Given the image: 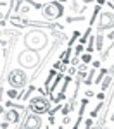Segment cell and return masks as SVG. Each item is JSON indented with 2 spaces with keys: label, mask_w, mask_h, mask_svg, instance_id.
I'll return each instance as SVG.
<instances>
[{
  "label": "cell",
  "mask_w": 114,
  "mask_h": 129,
  "mask_svg": "<svg viewBox=\"0 0 114 129\" xmlns=\"http://www.w3.org/2000/svg\"><path fill=\"white\" fill-rule=\"evenodd\" d=\"M47 43H49V36H47V33L41 29H31L26 33V36H24V45H26V48L28 50H33V52H40L47 47Z\"/></svg>",
  "instance_id": "obj_1"
},
{
  "label": "cell",
  "mask_w": 114,
  "mask_h": 129,
  "mask_svg": "<svg viewBox=\"0 0 114 129\" xmlns=\"http://www.w3.org/2000/svg\"><path fill=\"white\" fill-rule=\"evenodd\" d=\"M17 64H19L22 69H38L40 67V53L38 52H33V50H22L17 55Z\"/></svg>",
  "instance_id": "obj_2"
},
{
  "label": "cell",
  "mask_w": 114,
  "mask_h": 129,
  "mask_svg": "<svg viewBox=\"0 0 114 129\" xmlns=\"http://www.w3.org/2000/svg\"><path fill=\"white\" fill-rule=\"evenodd\" d=\"M41 14H43V17L47 21H55L64 14V7H62L61 2H57V0L47 2V4L43 5V9H41Z\"/></svg>",
  "instance_id": "obj_3"
},
{
  "label": "cell",
  "mask_w": 114,
  "mask_h": 129,
  "mask_svg": "<svg viewBox=\"0 0 114 129\" xmlns=\"http://www.w3.org/2000/svg\"><path fill=\"white\" fill-rule=\"evenodd\" d=\"M7 81H9V84L14 89H22L28 84V76H26V72L22 69L17 67V69H12L7 74Z\"/></svg>",
  "instance_id": "obj_4"
},
{
  "label": "cell",
  "mask_w": 114,
  "mask_h": 129,
  "mask_svg": "<svg viewBox=\"0 0 114 129\" xmlns=\"http://www.w3.org/2000/svg\"><path fill=\"white\" fill-rule=\"evenodd\" d=\"M28 110H31V114H38V115L47 114V112H50V102L45 96H33L30 98Z\"/></svg>",
  "instance_id": "obj_5"
},
{
  "label": "cell",
  "mask_w": 114,
  "mask_h": 129,
  "mask_svg": "<svg viewBox=\"0 0 114 129\" xmlns=\"http://www.w3.org/2000/svg\"><path fill=\"white\" fill-rule=\"evenodd\" d=\"M22 126H24V129H41L43 122L38 114H28L24 110L22 112Z\"/></svg>",
  "instance_id": "obj_6"
},
{
  "label": "cell",
  "mask_w": 114,
  "mask_h": 129,
  "mask_svg": "<svg viewBox=\"0 0 114 129\" xmlns=\"http://www.w3.org/2000/svg\"><path fill=\"white\" fill-rule=\"evenodd\" d=\"M114 28V14L112 12H100L99 16V24H97V33H104L107 29Z\"/></svg>",
  "instance_id": "obj_7"
},
{
  "label": "cell",
  "mask_w": 114,
  "mask_h": 129,
  "mask_svg": "<svg viewBox=\"0 0 114 129\" xmlns=\"http://www.w3.org/2000/svg\"><path fill=\"white\" fill-rule=\"evenodd\" d=\"M4 120H7L9 124H17L19 122V112L16 109H10L5 112V115H4Z\"/></svg>",
  "instance_id": "obj_8"
},
{
  "label": "cell",
  "mask_w": 114,
  "mask_h": 129,
  "mask_svg": "<svg viewBox=\"0 0 114 129\" xmlns=\"http://www.w3.org/2000/svg\"><path fill=\"white\" fill-rule=\"evenodd\" d=\"M102 47H104V35L102 33H97L95 35V48L102 53Z\"/></svg>",
  "instance_id": "obj_9"
},
{
  "label": "cell",
  "mask_w": 114,
  "mask_h": 129,
  "mask_svg": "<svg viewBox=\"0 0 114 129\" xmlns=\"http://www.w3.org/2000/svg\"><path fill=\"white\" fill-rule=\"evenodd\" d=\"M112 74H107V76H105V78H104V81H102V91H105V89L109 88V86H111V84H112Z\"/></svg>",
  "instance_id": "obj_10"
},
{
  "label": "cell",
  "mask_w": 114,
  "mask_h": 129,
  "mask_svg": "<svg viewBox=\"0 0 114 129\" xmlns=\"http://www.w3.org/2000/svg\"><path fill=\"white\" fill-rule=\"evenodd\" d=\"M99 16H100V5H95V9L92 12V17H90V24H95V21H97Z\"/></svg>",
  "instance_id": "obj_11"
},
{
  "label": "cell",
  "mask_w": 114,
  "mask_h": 129,
  "mask_svg": "<svg viewBox=\"0 0 114 129\" xmlns=\"http://www.w3.org/2000/svg\"><path fill=\"white\" fill-rule=\"evenodd\" d=\"M7 96L12 100H16V98H22V95H21L17 89H10V91H7Z\"/></svg>",
  "instance_id": "obj_12"
},
{
  "label": "cell",
  "mask_w": 114,
  "mask_h": 129,
  "mask_svg": "<svg viewBox=\"0 0 114 129\" xmlns=\"http://www.w3.org/2000/svg\"><path fill=\"white\" fill-rule=\"evenodd\" d=\"M52 36H54V38H55V40H61V41H66V38H67V36H66V35H64V33H59V31L55 29V31H52Z\"/></svg>",
  "instance_id": "obj_13"
},
{
  "label": "cell",
  "mask_w": 114,
  "mask_h": 129,
  "mask_svg": "<svg viewBox=\"0 0 114 129\" xmlns=\"http://www.w3.org/2000/svg\"><path fill=\"white\" fill-rule=\"evenodd\" d=\"M107 72H109L107 69H102L100 72H99V76H97V79H95V83H97V84H99V83L102 84V79L105 78V76H107Z\"/></svg>",
  "instance_id": "obj_14"
},
{
  "label": "cell",
  "mask_w": 114,
  "mask_h": 129,
  "mask_svg": "<svg viewBox=\"0 0 114 129\" xmlns=\"http://www.w3.org/2000/svg\"><path fill=\"white\" fill-rule=\"evenodd\" d=\"M95 71H97V69H93V67H92V71H90V74H88V78L85 79V84H86V86H88V84H92L93 81H95V79H93V76H95Z\"/></svg>",
  "instance_id": "obj_15"
},
{
  "label": "cell",
  "mask_w": 114,
  "mask_h": 129,
  "mask_svg": "<svg viewBox=\"0 0 114 129\" xmlns=\"http://www.w3.org/2000/svg\"><path fill=\"white\" fill-rule=\"evenodd\" d=\"M83 52H85V47L78 43V45H76V48H74V57H81Z\"/></svg>",
  "instance_id": "obj_16"
},
{
  "label": "cell",
  "mask_w": 114,
  "mask_h": 129,
  "mask_svg": "<svg viewBox=\"0 0 114 129\" xmlns=\"http://www.w3.org/2000/svg\"><path fill=\"white\" fill-rule=\"evenodd\" d=\"M80 59H81L83 64H90V62H92V55H90V53H83Z\"/></svg>",
  "instance_id": "obj_17"
},
{
  "label": "cell",
  "mask_w": 114,
  "mask_h": 129,
  "mask_svg": "<svg viewBox=\"0 0 114 129\" xmlns=\"http://www.w3.org/2000/svg\"><path fill=\"white\" fill-rule=\"evenodd\" d=\"M83 19H85V16L81 14V16H69L66 21H67V22H73V21H83Z\"/></svg>",
  "instance_id": "obj_18"
},
{
  "label": "cell",
  "mask_w": 114,
  "mask_h": 129,
  "mask_svg": "<svg viewBox=\"0 0 114 129\" xmlns=\"http://www.w3.org/2000/svg\"><path fill=\"white\" fill-rule=\"evenodd\" d=\"M78 36H80V31H73V38H71L69 41H67V45H69V48L73 47V43H74V40H76Z\"/></svg>",
  "instance_id": "obj_19"
},
{
  "label": "cell",
  "mask_w": 114,
  "mask_h": 129,
  "mask_svg": "<svg viewBox=\"0 0 114 129\" xmlns=\"http://www.w3.org/2000/svg\"><path fill=\"white\" fill-rule=\"evenodd\" d=\"M35 91V86H30V89H28V93H22V100H28L30 98V95Z\"/></svg>",
  "instance_id": "obj_20"
},
{
  "label": "cell",
  "mask_w": 114,
  "mask_h": 129,
  "mask_svg": "<svg viewBox=\"0 0 114 129\" xmlns=\"http://www.w3.org/2000/svg\"><path fill=\"white\" fill-rule=\"evenodd\" d=\"M71 10H73V12H81V10L78 9V0H73V4H71Z\"/></svg>",
  "instance_id": "obj_21"
},
{
  "label": "cell",
  "mask_w": 114,
  "mask_h": 129,
  "mask_svg": "<svg viewBox=\"0 0 114 129\" xmlns=\"http://www.w3.org/2000/svg\"><path fill=\"white\" fill-rule=\"evenodd\" d=\"M93 126V122H92V119H86L85 120V129H90Z\"/></svg>",
  "instance_id": "obj_22"
},
{
  "label": "cell",
  "mask_w": 114,
  "mask_h": 129,
  "mask_svg": "<svg viewBox=\"0 0 114 129\" xmlns=\"http://www.w3.org/2000/svg\"><path fill=\"white\" fill-rule=\"evenodd\" d=\"M99 66H100V60H93V62H92V67H93V69H99Z\"/></svg>",
  "instance_id": "obj_23"
},
{
  "label": "cell",
  "mask_w": 114,
  "mask_h": 129,
  "mask_svg": "<svg viewBox=\"0 0 114 129\" xmlns=\"http://www.w3.org/2000/svg\"><path fill=\"white\" fill-rule=\"evenodd\" d=\"M67 72H69V74H67V76H71V78H73V74H76V67H73V66H71V67H69V71H67Z\"/></svg>",
  "instance_id": "obj_24"
},
{
  "label": "cell",
  "mask_w": 114,
  "mask_h": 129,
  "mask_svg": "<svg viewBox=\"0 0 114 129\" xmlns=\"http://www.w3.org/2000/svg\"><path fill=\"white\" fill-rule=\"evenodd\" d=\"M85 96H86V98H90V96H93V91H90V89H86V93H85Z\"/></svg>",
  "instance_id": "obj_25"
},
{
  "label": "cell",
  "mask_w": 114,
  "mask_h": 129,
  "mask_svg": "<svg viewBox=\"0 0 114 129\" xmlns=\"http://www.w3.org/2000/svg\"><path fill=\"white\" fill-rule=\"evenodd\" d=\"M7 107H17V105H14V103H12V102H7ZM19 109H24V107H22V105H21Z\"/></svg>",
  "instance_id": "obj_26"
},
{
  "label": "cell",
  "mask_w": 114,
  "mask_h": 129,
  "mask_svg": "<svg viewBox=\"0 0 114 129\" xmlns=\"http://www.w3.org/2000/svg\"><path fill=\"white\" fill-rule=\"evenodd\" d=\"M21 12H22V14H28V12H30V7H22Z\"/></svg>",
  "instance_id": "obj_27"
},
{
  "label": "cell",
  "mask_w": 114,
  "mask_h": 129,
  "mask_svg": "<svg viewBox=\"0 0 114 129\" xmlns=\"http://www.w3.org/2000/svg\"><path fill=\"white\" fill-rule=\"evenodd\" d=\"M97 98H99V100H100V102H102V100L105 98V95H104V93H99V95H97Z\"/></svg>",
  "instance_id": "obj_28"
},
{
  "label": "cell",
  "mask_w": 114,
  "mask_h": 129,
  "mask_svg": "<svg viewBox=\"0 0 114 129\" xmlns=\"http://www.w3.org/2000/svg\"><path fill=\"white\" fill-rule=\"evenodd\" d=\"M104 4H105V0H97V5H100V7H102Z\"/></svg>",
  "instance_id": "obj_29"
},
{
  "label": "cell",
  "mask_w": 114,
  "mask_h": 129,
  "mask_svg": "<svg viewBox=\"0 0 114 129\" xmlns=\"http://www.w3.org/2000/svg\"><path fill=\"white\" fill-rule=\"evenodd\" d=\"M109 74H114V64L111 66V69H109Z\"/></svg>",
  "instance_id": "obj_30"
},
{
  "label": "cell",
  "mask_w": 114,
  "mask_h": 129,
  "mask_svg": "<svg viewBox=\"0 0 114 129\" xmlns=\"http://www.w3.org/2000/svg\"><path fill=\"white\" fill-rule=\"evenodd\" d=\"M17 129H24V126H22V120H21V126H19Z\"/></svg>",
  "instance_id": "obj_31"
},
{
  "label": "cell",
  "mask_w": 114,
  "mask_h": 129,
  "mask_svg": "<svg viewBox=\"0 0 114 129\" xmlns=\"http://www.w3.org/2000/svg\"><path fill=\"white\" fill-rule=\"evenodd\" d=\"M83 2H85V4H90V2H93V0H83Z\"/></svg>",
  "instance_id": "obj_32"
},
{
  "label": "cell",
  "mask_w": 114,
  "mask_h": 129,
  "mask_svg": "<svg viewBox=\"0 0 114 129\" xmlns=\"http://www.w3.org/2000/svg\"><path fill=\"white\" fill-rule=\"evenodd\" d=\"M111 120H114V112H112V114H111Z\"/></svg>",
  "instance_id": "obj_33"
},
{
  "label": "cell",
  "mask_w": 114,
  "mask_h": 129,
  "mask_svg": "<svg viewBox=\"0 0 114 129\" xmlns=\"http://www.w3.org/2000/svg\"><path fill=\"white\" fill-rule=\"evenodd\" d=\"M57 2H61V4H62V2H66V0H57Z\"/></svg>",
  "instance_id": "obj_34"
}]
</instances>
